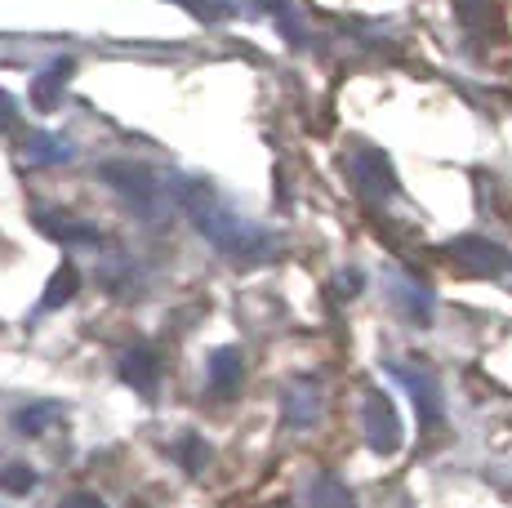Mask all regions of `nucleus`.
I'll return each instance as SVG.
<instances>
[{"label":"nucleus","instance_id":"obj_1","mask_svg":"<svg viewBox=\"0 0 512 508\" xmlns=\"http://www.w3.org/2000/svg\"><path fill=\"white\" fill-rule=\"evenodd\" d=\"M179 205L187 210V219L196 223V232H201L205 241H210L219 254H228V259H263V254H272V237L259 228V223L241 219V214L232 210V205H223L214 197V188H205V183H179Z\"/></svg>","mask_w":512,"mask_h":508},{"label":"nucleus","instance_id":"obj_2","mask_svg":"<svg viewBox=\"0 0 512 508\" xmlns=\"http://www.w3.org/2000/svg\"><path fill=\"white\" fill-rule=\"evenodd\" d=\"M103 179L130 201V210H139L143 219H156L165 201V183L156 179L147 165H103Z\"/></svg>","mask_w":512,"mask_h":508},{"label":"nucleus","instance_id":"obj_3","mask_svg":"<svg viewBox=\"0 0 512 508\" xmlns=\"http://www.w3.org/2000/svg\"><path fill=\"white\" fill-rule=\"evenodd\" d=\"M361 428H366V446L374 455H397L401 451V415L397 406H392L388 393H379V388H370L366 397H361Z\"/></svg>","mask_w":512,"mask_h":508},{"label":"nucleus","instance_id":"obj_4","mask_svg":"<svg viewBox=\"0 0 512 508\" xmlns=\"http://www.w3.org/2000/svg\"><path fill=\"white\" fill-rule=\"evenodd\" d=\"M343 170H348L352 188H357L366 201H388V197H397V174H392V161H388L383 152H374V148L348 152Z\"/></svg>","mask_w":512,"mask_h":508},{"label":"nucleus","instance_id":"obj_5","mask_svg":"<svg viewBox=\"0 0 512 508\" xmlns=\"http://www.w3.org/2000/svg\"><path fill=\"white\" fill-rule=\"evenodd\" d=\"M450 259L472 277H499V272L512 268V254L486 237H455L450 241Z\"/></svg>","mask_w":512,"mask_h":508},{"label":"nucleus","instance_id":"obj_6","mask_svg":"<svg viewBox=\"0 0 512 508\" xmlns=\"http://www.w3.org/2000/svg\"><path fill=\"white\" fill-rule=\"evenodd\" d=\"M388 370L410 388V397H415V406H419L423 428H437L441 424V388H437V379L423 375V370H410V366H388Z\"/></svg>","mask_w":512,"mask_h":508},{"label":"nucleus","instance_id":"obj_7","mask_svg":"<svg viewBox=\"0 0 512 508\" xmlns=\"http://www.w3.org/2000/svg\"><path fill=\"white\" fill-rule=\"evenodd\" d=\"M321 419V388L317 379H294L285 388V424L290 428H312Z\"/></svg>","mask_w":512,"mask_h":508},{"label":"nucleus","instance_id":"obj_8","mask_svg":"<svg viewBox=\"0 0 512 508\" xmlns=\"http://www.w3.org/2000/svg\"><path fill=\"white\" fill-rule=\"evenodd\" d=\"M121 379L130 388H139L143 397H156V379H161V361L147 344H134L121 353Z\"/></svg>","mask_w":512,"mask_h":508},{"label":"nucleus","instance_id":"obj_9","mask_svg":"<svg viewBox=\"0 0 512 508\" xmlns=\"http://www.w3.org/2000/svg\"><path fill=\"white\" fill-rule=\"evenodd\" d=\"M76 148H72V139H63V134H45V130H32L23 139V161L27 165H63V161H72Z\"/></svg>","mask_w":512,"mask_h":508},{"label":"nucleus","instance_id":"obj_10","mask_svg":"<svg viewBox=\"0 0 512 508\" xmlns=\"http://www.w3.org/2000/svg\"><path fill=\"white\" fill-rule=\"evenodd\" d=\"M388 295H392V304L406 312L410 321H428V317H432V295L419 286V281H410V277H401V272H392V277H388Z\"/></svg>","mask_w":512,"mask_h":508},{"label":"nucleus","instance_id":"obj_11","mask_svg":"<svg viewBox=\"0 0 512 508\" xmlns=\"http://www.w3.org/2000/svg\"><path fill=\"white\" fill-rule=\"evenodd\" d=\"M245 379V357L241 348H214L210 353V384L219 397H232Z\"/></svg>","mask_w":512,"mask_h":508},{"label":"nucleus","instance_id":"obj_12","mask_svg":"<svg viewBox=\"0 0 512 508\" xmlns=\"http://www.w3.org/2000/svg\"><path fill=\"white\" fill-rule=\"evenodd\" d=\"M67 76H72V63H54V67H45V72L36 76V85H32L36 112H54V107L63 103V81Z\"/></svg>","mask_w":512,"mask_h":508},{"label":"nucleus","instance_id":"obj_13","mask_svg":"<svg viewBox=\"0 0 512 508\" xmlns=\"http://www.w3.org/2000/svg\"><path fill=\"white\" fill-rule=\"evenodd\" d=\"M36 223L49 232L54 241H67V246H98L103 232L90 228V223H76V219H54V214H36Z\"/></svg>","mask_w":512,"mask_h":508},{"label":"nucleus","instance_id":"obj_14","mask_svg":"<svg viewBox=\"0 0 512 508\" xmlns=\"http://www.w3.org/2000/svg\"><path fill=\"white\" fill-rule=\"evenodd\" d=\"M308 508H357V504H352V491L339 477H317L308 486Z\"/></svg>","mask_w":512,"mask_h":508},{"label":"nucleus","instance_id":"obj_15","mask_svg":"<svg viewBox=\"0 0 512 508\" xmlns=\"http://www.w3.org/2000/svg\"><path fill=\"white\" fill-rule=\"evenodd\" d=\"M76 290H81V272H76L72 263H63V268L49 277V286L41 295V308H63L67 299H76Z\"/></svg>","mask_w":512,"mask_h":508},{"label":"nucleus","instance_id":"obj_16","mask_svg":"<svg viewBox=\"0 0 512 508\" xmlns=\"http://www.w3.org/2000/svg\"><path fill=\"white\" fill-rule=\"evenodd\" d=\"M58 415H63V406H58V402L27 406V410H18V415H14V428H18V433H27V437H36V433H45Z\"/></svg>","mask_w":512,"mask_h":508},{"label":"nucleus","instance_id":"obj_17","mask_svg":"<svg viewBox=\"0 0 512 508\" xmlns=\"http://www.w3.org/2000/svg\"><path fill=\"white\" fill-rule=\"evenodd\" d=\"M36 486V473L27 464H9V468H0V491H9V495H27Z\"/></svg>","mask_w":512,"mask_h":508},{"label":"nucleus","instance_id":"obj_18","mask_svg":"<svg viewBox=\"0 0 512 508\" xmlns=\"http://www.w3.org/2000/svg\"><path fill=\"white\" fill-rule=\"evenodd\" d=\"M174 5H183L192 18H201V23H214V18L228 14V5L223 0H174Z\"/></svg>","mask_w":512,"mask_h":508},{"label":"nucleus","instance_id":"obj_19","mask_svg":"<svg viewBox=\"0 0 512 508\" xmlns=\"http://www.w3.org/2000/svg\"><path fill=\"white\" fill-rule=\"evenodd\" d=\"M183 451H187V459H183V464L192 468V473H196V468H201V455L210 459V446H205V442H196V437H187V442H183Z\"/></svg>","mask_w":512,"mask_h":508},{"label":"nucleus","instance_id":"obj_20","mask_svg":"<svg viewBox=\"0 0 512 508\" xmlns=\"http://www.w3.org/2000/svg\"><path fill=\"white\" fill-rule=\"evenodd\" d=\"M58 508H107V504L98 500V495H85V491H76V495H67V500L58 504Z\"/></svg>","mask_w":512,"mask_h":508},{"label":"nucleus","instance_id":"obj_21","mask_svg":"<svg viewBox=\"0 0 512 508\" xmlns=\"http://www.w3.org/2000/svg\"><path fill=\"white\" fill-rule=\"evenodd\" d=\"M14 121H18V103L9 99L5 90H0V130H9V125H14Z\"/></svg>","mask_w":512,"mask_h":508},{"label":"nucleus","instance_id":"obj_22","mask_svg":"<svg viewBox=\"0 0 512 508\" xmlns=\"http://www.w3.org/2000/svg\"><path fill=\"white\" fill-rule=\"evenodd\" d=\"M245 9H254V14H281L285 0H241Z\"/></svg>","mask_w":512,"mask_h":508}]
</instances>
